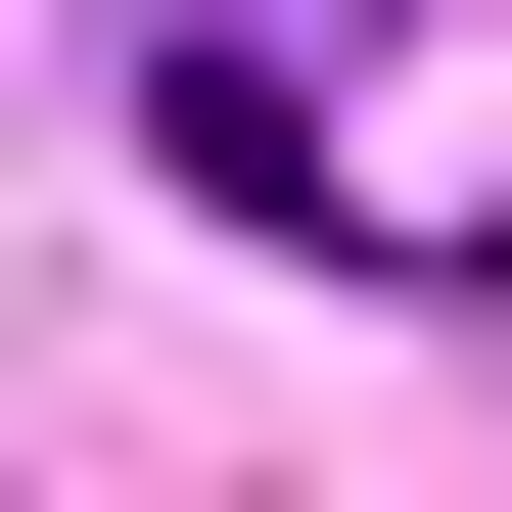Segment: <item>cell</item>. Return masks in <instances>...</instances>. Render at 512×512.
<instances>
[{"mask_svg": "<svg viewBox=\"0 0 512 512\" xmlns=\"http://www.w3.org/2000/svg\"><path fill=\"white\" fill-rule=\"evenodd\" d=\"M140 140H187V187H280V233H326V0H140Z\"/></svg>", "mask_w": 512, "mask_h": 512, "instance_id": "1", "label": "cell"}]
</instances>
